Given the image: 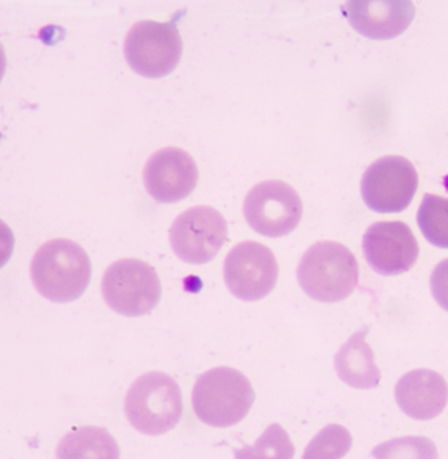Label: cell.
Masks as SVG:
<instances>
[{"label":"cell","instance_id":"cell-19","mask_svg":"<svg viewBox=\"0 0 448 459\" xmlns=\"http://www.w3.org/2000/svg\"><path fill=\"white\" fill-rule=\"evenodd\" d=\"M352 447V436L341 425H328L305 449L302 459H342Z\"/></svg>","mask_w":448,"mask_h":459},{"label":"cell","instance_id":"cell-15","mask_svg":"<svg viewBox=\"0 0 448 459\" xmlns=\"http://www.w3.org/2000/svg\"><path fill=\"white\" fill-rule=\"evenodd\" d=\"M368 328L349 337L334 356V367L340 379L358 390H372L379 385L382 372L375 363L374 352L366 342Z\"/></svg>","mask_w":448,"mask_h":459},{"label":"cell","instance_id":"cell-5","mask_svg":"<svg viewBox=\"0 0 448 459\" xmlns=\"http://www.w3.org/2000/svg\"><path fill=\"white\" fill-rule=\"evenodd\" d=\"M101 291L110 309L125 317H140L160 302V278L155 267L142 259H118L105 270Z\"/></svg>","mask_w":448,"mask_h":459},{"label":"cell","instance_id":"cell-22","mask_svg":"<svg viewBox=\"0 0 448 459\" xmlns=\"http://www.w3.org/2000/svg\"><path fill=\"white\" fill-rule=\"evenodd\" d=\"M13 246H15V237L13 230L0 220V269L5 266L13 256Z\"/></svg>","mask_w":448,"mask_h":459},{"label":"cell","instance_id":"cell-23","mask_svg":"<svg viewBox=\"0 0 448 459\" xmlns=\"http://www.w3.org/2000/svg\"><path fill=\"white\" fill-rule=\"evenodd\" d=\"M5 66H7V59H5L4 48L0 45V81L4 77Z\"/></svg>","mask_w":448,"mask_h":459},{"label":"cell","instance_id":"cell-16","mask_svg":"<svg viewBox=\"0 0 448 459\" xmlns=\"http://www.w3.org/2000/svg\"><path fill=\"white\" fill-rule=\"evenodd\" d=\"M56 459H120V447L104 428L85 426L70 431L59 441Z\"/></svg>","mask_w":448,"mask_h":459},{"label":"cell","instance_id":"cell-12","mask_svg":"<svg viewBox=\"0 0 448 459\" xmlns=\"http://www.w3.org/2000/svg\"><path fill=\"white\" fill-rule=\"evenodd\" d=\"M363 251L375 273L390 277L412 269L419 256V245L406 223L377 222L364 234Z\"/></svg>","mask_w":448,"mask_h":459},{"label":"cell","instance_id":"cell-18","mask_svg":"<svg viewBox=\"0 0 448 459\" xmlns=\"http://www.w3.org/2000/svg\"><path fill=\"white\" fill-rule=\"evenodd\" d=\"M296 447L282 426L272 423L253 446L234 450L235 459H293Z\"/></svg>","mask_w":448,"mask_h":459},{"label":"cell","instance_id":"cell-8","mask_svg":"<svg viewBox=\"0 0 448 459\" xmlns=\"http://www.w3.org/2000/svg\"><path fill=\"white\" fill-rule=\"evenodd\" d=\"M224 282L232 296L253 302L271 293L278 281V262L267 246L245 240L224 259Z\"/></svg>","mask_w":448,"mask_h":459},{"label":"cell","instance_id":"cell-9","mask_svg":"<svg viewBox=\"0 0 448 459\" xmlns=\"http://www.w3.org/2000/svg\"><path fill=\"white\" fill-rule=\"evenodd\" d=\"M419 185L417 169L401 156H385L372 163L361 179V196L372 212H401L411 204Z\"/></svg>","mask_w":448,"mask_h":459},{"label":"cell","instance_id":"cell-17","mask_svg":"<svg viewBox=\"0 0 448 459\" xmlns=\"http://www.w3.org/2000/svg\"><path fill=\"white\" fill-rule=\"evenodd\" d=\"M418 225L431 245L448 248V198L426 194L418 210Z\"/></svg>","mask_w":448,"mask_h":459},{"label":"cell","instance_id":"cell-13","mask_svg":"<svg viewBox=\"0 0 448 459\" xmlns=\"http://www.w3.org/2000/svg\"><path fill=\"white\" fill-rule=\"evenodd\" d=\"M342 13L363 37L390 40L407 31L417 10L412 0H347Z\"/></svg>","mask_w":448,"mask_h":459},{"label":"cell","instance_id":"cell-20","mask_svg":"<svg viewBox=\"0 0 448 459\" xmlns=\"http://www.w3.org/2000/svg\"><path fill=\"white\" fill-rule=\"evenodd\" d=\"M371 455L376 459H438V450L426 437H403L377 445Z\"/></svg>","mask_w":448,"mask_h":459},{"label":"cell","instance_id":"cell-1","mask_svg":"<svg viewBox=\"0 0 448 459\" xmlns=\"http://www.w3.org/2000/svg\"><path fill=\"white\" fill-rule=\"evenodd\" d=\"M30 275L40 296L51 302L67 304L80 299L91 280L88 253L70 239H53L32 256Z\"/></svg>","mask_w":448,"mask_h":459},{"label":"cell","instance_id":"cell-3","mask_svg":"<svg viewBox=\"0 0 448 459\" xmlns=\"http://www.w3.org/2000/svg\"><path fill=\"white\" fill-rule=\"evenodd\" d=\"M255 401L250 380L229 367H217L204 372L193 390L196 417L215 429L231 428L247 417Z\"/></svg>","mask_w":448,"mask_h":459},{"label":"cell","instance_id":"cell-11","mask_svg":"<svg viewBox=\"0 0 448 459\" xmlns=\"http://www.w3.org/2000/svg\"><path fill=\"white\" fill-rule=\"evenodd\" d=\"M145 190L159 204L185 201L198 186L199 169L195 160L182 148L156 151L142 172Z\"/></svg>","mask_w":448,"mask_h":459},{"label":"cell","instance_id":"cell-4","mask_svg":"<svg viewBox=\"0 0 448 459\" xmlns=\"http://www.w3.org/2000/svg\"><path fill=\"white\" fill-rule=\"evenodd\" d=\"M126 418L139 433L156 437L177 428L183 414L182 391L164 372H147L134 380L124 402Z\"/></svg>","mask_w":448,"mask_h":459},{"label":"cell","instance_id":"cell-6","mask_svg":"<svg viewBox=\"0 0 448 459\" xmlns=\"http://www.w3.org/2000/svg\"><path fill=\"white\" fill-rule=\"evenodd\" d=\"M183 42L177 22L142 21L129 30L124 56L129 67L145 78L171 74L182 59Z\"/></svg>","mask_w":448,"mask_h":459},{"label":"cell","instance_id":"cell-21","mask_svg":"<svg viewBox=\"0 0 448 459\" xmlns=\"http://www.w3.org/2000/svg\"><path fill=\"white\" fill-rule=\"evenodd\" d=\"M431 291L439 307L448 312V258L439 262L431 274Z\"/></svg>","mask_w":448,"mask_h":459},{"label":"cell","instance_id":"cell-7","mask_svg":"<svg viewBox=\"0 0 448 459\" xmlns=\"http://www.w3.org/2000/svg\"><path fill=\"white\" fill-rule=\"evenodd\" d=\"M243 215L254 231L280 238L298 228L304 204L298 193L282 180H266L251 188L243 204Z\"/></svg>","mask_w":448,"mask_h":459},{"label":"cell","instance_id":"cell-10","mask_svg":"<svg viewBox=\"0 0 448 459\" xmlns=\"http://www.w3.org/2000/svg\"><path fill=\"white\" fill-rule=\"evenodd\" d=\"M227 222L214 207L195 206L185 210L169 229V242L177 258L185 264L211 262L227 240Z\"/></svg>","mask_w":448,"mask_h":459},{"label":"cell","instance_id":"cell-2","mask_svg":"<svg viewBox=\"0 0 448 459\" xmlns=\"http://www.w3.org/2000/svg\"><path fill=\"white\" fill-rule=\"evenodd\" d=\"M297 280L305 294L314 301H342L358 288V259L347 246L321 240L305 251L297 267Z\"/></svg>","mask_w":448,"mask_h":459},{"label":"cell","instance_id":"cell-24","mask_svg":"<svg viewBox=\"0 0 448 459\" xmlns=\"http://www.w3.org/2000/svg\"><path fill=\"white\" fill-rule=\"evenodd\" d=\"M0 139H2V134H0Z\"/></svg>","mask_w":448,"mask_h":459},{"label":"cell","instance_id":"cell-14","mask_svg":"<svg viewBox=\"0 0 448 459\" xmlns=\"http://www.w3.org/2000/svg\"><path fill=\"white\" fill-rule=\"evenodd\" d=\"M395 399L399 409L412 420H434L446 409L447 382L438 372L414 369L399 380L395 387Z\"/></svg>","mask_w":448,"mask_h":459}]
</instances>
